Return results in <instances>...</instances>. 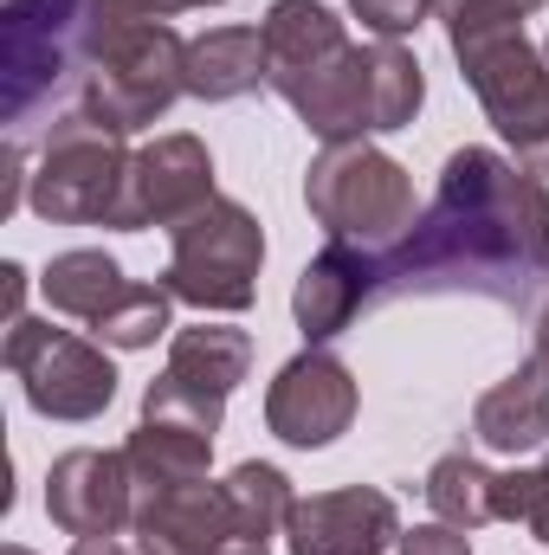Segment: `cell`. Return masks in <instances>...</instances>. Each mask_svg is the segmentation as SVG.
<instances>
[{
    "label": "cell",
    "instance_id": "obj_25",
    "mask_svg": "<svg viewBox=\"0 0 549 555\" xmlns=\"http://www.w3.org/2000/svg\"><path fill=\"white\" fill-rule=\"evenodd\" d=\"M498 524H524L537 543H549V459L524 472H498Z\"/></svg>",
    "mask_w": 549,
    "mask_h": 555
},
{
    "label": "cell",
    "instance_id": "obj_15",
    "mask_svg": "<svg viewBox=\"0 0 549 555\" xmlns=\"http://www.w3.org/2000/svg\"><path fill=\"white\" fill-rule=\"evenodd\" d=\"M382 291V272H375V253L369 246H343L330 240L304 272H297V291H291V317L304 330V343H330L343 336Z\"/></svg>",
    "mask_w": 549,
    "mask_h": 555
},
{
    "label": "cell",
    "instance_id": "obj_19",
    "mask_svg": "<svg viewBox=\"0 0 549 555\" xmlns=\"http://www.w3.org/2000/svg\"><path fill=\"white\" fill-rule=\"evenodd\" d=\"M39 291H46V304H52L59 317L98 323V317L130 291V278H124V266H117L111 253H98V246H72V253H59V259L39 272Z\"/></svg>",
    "mask_w": 549,
    "mask_h": 555
},
{
    "label": "cell",
    "instance_id": "obj_33",
    "mask_svg": "<svg viewBox=\"0 0 549 555\" xmlns=\"http://www.w3.org/2000/svg\"><path fill=\"white\" fill-rule=\"evenodd\" d=\"M0 555H33V550H20V543H7V550H0Z\"/></svg>",
    "mask_w": 549,
    "mask_h": 555
},
{
    "label": "cell",
    "instance_id": "obj_17",
    "mask_svg": "<svg viewBox=\"0 0 549 555\" xmlns=\"http://www.w3.org/2000/svg\"><path fill=\"white\" fill-rule=\"evenodd\" d=\"M266 72H272V59H266L259 26H207L201 39H188V98H201V104H233V98L259 91Z\"/></svg>",
    "mask_w": 549,
    "mask_h": 555
},
{
    "label": "cell",
    "instance_id": "obj_9",
    "mask_svg": "<svg viewBox=\"0 0 549 555\" xmlns=\"http://www.w3.org/2000/svg\"><path fill=\"white\" fill-rule=\"evenodd\" d=\"M0 362L20 375L26 408L46 414V420H98L117 401V362L104 356V343L72 336V330H52L39 317L7 323Z\"/></svg>",
    "mask_w": 549,
    "mask_h": 555
},
{
    "label": "cell",
    "instance_id": "obj_7",
    "mask_svg": "<svg viewBox=\"0 0 549 555\" xmlns=\"http://www.w3.org/2000/svg\"><path fill=\"white\" fill-rule=\"evenodd\" d=\"M91 39H98V13L91 0H7V46H0V117L20 124L78 91L85 65H91Z\"/></svg>",
    "mask_w": 549,
    "mask_h": 555
},
{
    "label": "cell",
    "instance_id": "obj_24",
    "mask_svg": "<svg viewBox=\"0 0 549 555\" xmlns=\"http://www.w3.org/2000/svg\"><path fill=\"white\" fill-rule=\"evenodd\" d=\"M142 420H155V426H188V433H220V420H227V395H207V388H188L181 375H155L149 382V395H142Z\"/></svg>",
    "mask_w": 549,
    "mask_h": 555
},
{
    "label": "cell",
    "instance_id": "obj_21",
    "mask_svg": "<svg viewBox=\"0 0 549 555\" xmlns=\"http://www.w3.org/2000/svg\"><path fill=\"white\" fill-rule=\"evenodd\" d=\"M426 504L439 524H459V530H478V524H498V472H485L472 452H446L433 459L426 472Z\"/></svg>",
    "mask_w": 549,
    "mask_h": 555
},
{
    "label": "cell",
    "instance_id": "obj_3",
    "mask_svg": "<svg viewBox=\"0 0 549 555\" xmlns=\"http://www.w3.org/2000/svg\"><path fill=\"white\" fill-rule=\"evenodd\" d=\"M446 46L459 59V78L478 91L485 117L531 168H549V65L544 46H531L524 20L511 13H459L446 20Z\"/></svg>",
    "mask_w": 549,
    "mask_h": 555
},
{
    "label": "cell",
    "instance_id": "obj_2",
    "mask_svg": "<svg viewBox=\"0 0 549 555\" xmlns=\"http://www.w3.org/2000/svg\"><path fill=\"white\" fill-rule=\"evenodd\" d=\"M266 33V85L304 117L317 142H362L369 137V46L343 33V20L323 0H272L259 20Z\"/></svg>",
    "mask_w": 549,
    "mask_h": 555
},
{
    "label": "cell",
    "instance_id": "obj_27",
    "mask_svg": "<svg viewBox=\"0 0 549 555\" xmlns=\"http://www.w3.org/2000/svg\"><path fill=\"white\" fill-rule=\"evenodd\" d=\"M188 7H220V0H91L98 13V33L104 26H130V20H175Z\"/></svg>",
    "mask_w": 549,
    "mask_h": 555
},
{
    "label": "cell",
    "instance_id": "obj_10",
    "mask_svg": "<svg viewBox=\"0 0 549 555\" xmlns=\"http://www.w3.org/2000/svg\"><path fill=\"white\" fill-rule=\"evenodd\" d=\"M137 555H272V537L240 517L227 485H175L137 491Z\"/></svg>",
    "mask_w": 549,
    "mask_h": 555
},
{
    "label": "cell",
    "instance_id": "obj_1",
    "mask_svg": "<svg viewBox=\"0 0 549 555\" xmlns=\"http://www.w3.org/2000/svg\"><path fill=\"white\" fill-rule=\"evenodd\" d=\"M375 304L408 297H485L524 310L549 278V181L498 149H452L433 188V207L375 253Z\"/></svg>",
    "mask_w": 549,
    "mask_h": 555
},
{
    "label": "cell",
    "instance_id": "obj_29",
    "mask_svg": "<svg viewBox=\"0 0 549 555\" xmlns=\"http://www.w3.org/2000/svg\"><path fill=\"white\" fill-rule=\"evenodd\" d=\"M544 0H433V13L439 20H459V13H511V20H524V13H537Z\"/></svg>",
    "mask_w": 549,
    "mask_h": 555
},
{
    "label": "cell",
    "instance_id": "obj_28",
    "mask_svg": "<svg viewBox=\"0 0 549 555\" xmlns=\"http://www.w3.org/2000/svg\"><path fill=\"white\" fill-rule=\"evenodd\" d=\"M395 550L401 555H472V543H465L459 524H413V530H401Z\"/></svg>",
    "mask_w": 549,
    "mask_h": 555
},
{
    "label": "cell",
    "instance_id": "obj_4",
    "mask_svg": "<svg viewBox=\"0 0 549 555\" xmlns=\"http://www.w3.org/2000/svg\"><path fill=\"white\" fill-rule=\"evenodd\" d=\"M304 207L310 220L343 240V246H369L388 253L395 240H408V227L420 220L413 201V175L375 142H323L317 162L304 168Z\"/></svg>",
    "mask_w": 549,
    "mask_h": 555
},
{
    "label": "cell",
    "instance_id": "obj_20",
    "mask_svg": "<svg viewBox=\"0 0 549 555\" xmlns=\"http://www.w3.org/2000/svg\"><path fill=\"white\" fill-rule=\"evenodd\" d=\"M253 369V336L246 330H227V323H194L168 343V375H181L188 388H207V395H233Z\"/></svg>",
    "mask_w": 549,
    "mask_h": 555
},
{
    "label": "cell",
    "instance_id": "obj_13",
    "mask_svg": "<svg viewBox=\"0 0 549 555\" xmlns=\"http://www.w3.org/2000/svg\"><path fill=\"white\" fill-rule=\"evenodd\" d=\"M214 201V155L201 137H155L130 162V201H124V233L137 227H181Z\"/></svg>",
    "mask_w": 549,
    "mask_h": 555
},
{
    "label": "cell",
    "instance_id": "obj_18",
    "mask_svg": "<svg viewBox=\"0 0 549 555\" xmlns=\"http://www.w3.org/2000/svg\"><path fill=\"white\" fill-rule=\"evenodd\" d=\"M124 459H130L137 491H175V485H201V478H207L214 439H207V433H188V426L137 420V433L124 439Z\"/></svg>",
    "mask_w": 549,
    "mask_h": 555
},
{
    "label": "cell",
    "instance_id": "obj_8",
    "mask_svg": "<svg viewBox=\"0 0 549 555\" xmlns=\"http://www.w3.org/2000/svg\"><path fill=\"white\" fill-rule=\"evenodd\" d=\"M259 266H266L259 214L214 194L201 214H188L168 233V272H162V284L175 291V304L233 317V310H246L259 297Z\"/></svg>",
    "mask_w": 549,
    "mask_h": 555
},
{
    "label": "cell",
    "instance_id": "obj_30",
    "mask_svg": "<svg viewBox=\"0 0 549 555\" xmlns=\"http://www.w3.org/2000/svg\"><path fill=\"white\" fill-rule=\"evenodd\" d=\"M0 278H7V323H20V317H26V310H20V304H26V272H20V266H0Z\"/></svg>",
    "mask_w": 549,
    "mask_h": 555
},
{
    "label": "cell",
    "instance_id": "obj_12",
    "mask_svg": "<svg viewBox=\"0 0 549 555\" xmlns=\"http://www.w3.org/2000/svg\"><path fill=\"white\" fill-rule=\"evenodd\" d=\"M46 517L65 537H124L137 524V478L124 452L78 446L46 472Z\"/></svg>",
    "mask_w": 549,
    "mask_h": 555
},
{
    "label": "cell",
    "instance_id": "obj_14",
    "mask_svg": "<svg viewBox=\"0 0 549 555\" xmlns=\"http://www.w3.org/2000/svg\"><path fill=\"white\" fill-rule=\"evenodd\" d=\"M284 543L291 555H382L388 543H401V511L375 485L317 491V498H297Z\"/></svg>",
    "mask_w": 549,
    "mask_h": 555
},
{
    "label": "cell",
    "instance_id": "obj_34",
    "mask_svg": "<svg viewBox=\"0 0 549 555\" xmlns=\"http://www.w3.org/2000/svg\"><path fill=\"white\" fill-rule=\"evenodd\" d=\"M544 65H549V39H544Z\"/></svg>",
    "mask_w": 549,
    "mask_h": 555
},
{
    "label": "cell",
    "instance_id": "obj_32",
    "mask_svg": "<svg viewBox=\"0 0 549 555\" xmlns=\"http://www.w3.org/2000/svg\"><path fill=\"white\" fill-rule=\"evenodd\" d=\"M537 362L549 369V297L537 304Z\"/></svg>",
    "mask_w": 549,
    "mask_h": 555
},
{
    "label": "cell",
    "instance_id": "obj_11",
    "mask_svg": "<svg viewBox=\"0 0 549 555\" xmlns=\"http://www.w3.org/2000/svg\"><path fill=\"white\" fill-rule=\"evenodd\" d=\"M356 375L323 349L310 343L304 356H291L266 388V426H272L284 446L297 452H317V446H336L349 426H356Z\"/></svg>",
    "mask_w": 549,
    "mask_h": 555
},
{
    "label": "cell",
    "instance_id": "obj_5",
    "mask_svg": "<svg viewBox=\"0 0 549 555\" xmlns=\"http://www.w3.org/2000/svg\"><path fill=\"white\" fill-rule=\"evenodd\" d=\"M188 98V39L168 20H130L104 26L91 39V65L78 85V111L117 137L149 130L168 117V104Z\"/></svg>",
    "mask_w": 549,
    "mask_h": 555
},
{
    "label": "cell",
    "instance_id": "obj_6",
    "mask_svg": "<svg viewBox=\"0 0 549 555\" xmlns=\"http://www.w3.org/2000/svg\"><path fill=\"white\" fill-rule=\"evenodd\" d=\"M130 149L117 130L91 124L85 111L59 117L39 142V168H33V214L52 227H117L124 233V201H130Z\"/></svg>",
    "mask_w": 549,
    "mask_h": 555
},
{
    "label": "cell",
    "instance_id": "obj_23",
    "mask_svg": "<svg viewBox=\"0 0 549 555\" xmlns=\"http://www.w3.org/2000/svg\"><path fill=\"white\" fill-rule=\"evenodd\" d=\"M168 310H175V291L168 284H130L91 330H98L104 349H149L168 330Z\"/></svg>",
    "mask_w": 549,
    "mask_h": 555
},
{
    "label": "cell",
    "instance_id": "obj_26",
    "mask_svg": "<svg viewBox=\"0 0 549 555\" xmlns=\"http://www.w3.org/2000/svg\"><path fill=\"white\" fill-rule=\"evenodd\" d=\"M349 13H356L375 39H408L413 26L433 13V0H349Z\"/></svg>",
    "mask_w": 549,
    "mask_h": 555
},
{
    "label": "cell",
    "instance_id": "obj_16",
    "mask_svg": "<svg viewBox=\"0 0 549 555\" xmlns=\"http://www.w3.org/2000/svg\"><path fill=\"white\" fill-rule=\"evenodd\" d=\"M472 433H478V446H491V452H537L549 439V369L531 356V362H518L498 388H485L478 395V408H472Z\"/></svg>",
    "mask_w": 549,
    "mask_h": 555
},
{
    "label": "cell",
    "instance_id": "obj_31",
    "mask_svg": "<svg viewBox=\"0 0 549 555\" xmlns=\"http://www.w3.org/2000/svg\"><path fill=\"white\" fill-rule=\"evenodd\" d=\"M72 555H137V550H124L117 537H78V543H72Z\"/></svg>",
    "mask_w": 549,
    "mask_h": 555
},
{
    "label": "cell",
    "instance_id": "obj_22",
    "mask_svg": "<svg viewBox=\"0 0 549 555\" xmlns=\"http://www.w3.org/2000/svg\"><path fill=\"white\" fill-rule=\"evenodd\" d=\"M426 104V78L401 39H375L369 46V137L408 130L413 111Z\"/></svg>",
    "mask_w": 549,
    "mask_h": 555
}]
</instances>
